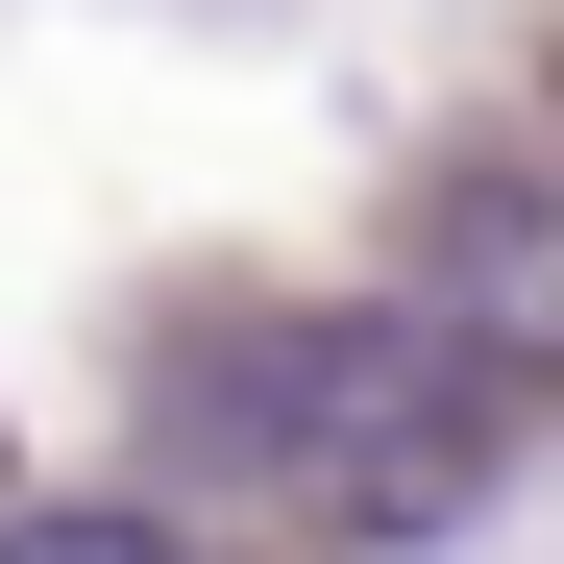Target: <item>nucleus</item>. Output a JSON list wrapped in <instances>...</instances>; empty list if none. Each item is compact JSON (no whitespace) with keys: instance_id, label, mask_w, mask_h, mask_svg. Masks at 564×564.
<instances>
[{"instance_id":"f257e3e1","label":"nucleus","mask_w":564,"mask_h":564,"mask_svg":"<svg viewBox=\"0 0 564 564\" xmlns=\"http://www.w3.org/2000/svg\"><path fill=\"white\" fill-rule=\"evenodd\" d=\"M148 442L295 491L319 540H442V516L516 466V393H491L417 295H319V319H221V344L148 393Z\"/></svg>"},{"instance_id":"f03ea898","label":"nucleus","mask_w":564,"mask_h":564,"mask_svg":"<svg viewBox=\"0 0 564 564\" xmlns=\"http://www.w3.org/2000/svg\"><path fill=\"white\" fill-rule=\"evenodd\" d=\"M417 319L491 368V393L564 344V246H540V172H516V148H466V172H442V221H417Z\"/></svg>"},{"instance_id":"7ed1b4c3","label":"nucleus","mask_w":564,"mask_h":564,"mask_svg":"<svg viewBox=\"0 0 564 564\" xmlns=\"http://www.w3.org/2000/svg\"><path fill=\"white\" fill-rule=\"evenodd\" d=\"M0 564H197V516L172 491H50V516H0Z\"/></svg>"}]
</instances>
